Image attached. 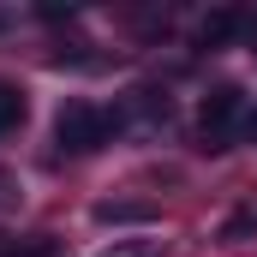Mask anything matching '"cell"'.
I'll list each match as a JSON object with an SVG mask.
<instances>
[{"label":"cell","instance_id":"6da1fadb","mask_svg":"<svg viewBox=\"0 0 257 257\" xmlns=\"http://www.w3.org/2000/svg\"><path fill=\"white\" fill-rule=\"evenodd\" d=\"M108 138H114V114L96 102H66L54 114V150L60 156H96Z\"/></svg>","mask_w":257,"mask_h":257},{"label":"cell","instance_id":"7a4b0ae2","mask_svg":"<svg viewBox=\"0 0 257 257\" xmlns=\"http://www.w3.org/2000/svg\"><path fill=\"white\" fill-rule=\"evenodd\" d=\"M239 120H245V96L233 84H215L203 96V114H197V150L221 156L227 144H239Z\"/></svg>","mask_w":257,"mask_h":257},{"label":"cell","instance_id":"3957f363","mask_svg":"<svg viewBox=\"0 0 257 257\" xmlns=\"http://www.w3.org/2000/svg\"><path fill=\"white\" fill-rule=\"evenodd\" d=\"M108 114H114V132H138V138H150V132H162L168 120H174V96H168L162 84H132Z\"/></svg>","mask_w":257,"mask_h":257},{"label":"cell","instance_id":"277c9868","mask_svg":"<svg viewBox=\"0 0 257 257\" xmlns=\"http://www.w3.org/2000/svg\"><path fill=\"white\" fill-rule=\"evenodd\" d=\"M239 30H245V12L221 6V12H209V18L197 24V48H221V42H233Z\"/></svg>","mask_w":257,"mask_h":257},{"label":"cell","instance_id":"5b68a950","mask_svg":"<svg viewBox=\"0 0 257 257\" xmlns=\"http://www.w3.org/2000/svg\"><path fill=\"white\" fill-rule=\"evenodd\" d=\"M96 221L102 227H144V221H156V209L150 203H114L108 197V203H96Z\"/></svg>","mask_w":257,"mask_h":257},{"label":"cell","instance_id":"8992f818","mask_svg":"<svg viewBox=\"0 0 257 257\" xmlns=\"http://www.w3.org/2000/svg\"><path fill=\"white\" fill-rule=\"evenodd\" d=\"M24 114H30V102H24V90H18L12 78H0V138L24 126Z\"/></svg>","mask_w":257,"mask_h":257},{"label":"cell","instance_id":"52a82bcc","mask_svg":"<svg viewBox=\"0 0 257 257\" xmlns=\"http://www.w3.org/2000/svg\"><path fill=\"white\" fill-rule=\"evenodd\" d=\"M96 257H168V239H114V245H102Z\"/></svg>","mask_w":257,"mask_h":257},{"label":"cell","instance_id":"ba28073f","mask_svg":"<svg viewBox=\"0 0 257 257\" xmlns=\"http://www.w3.org/2000/svg\"><path fill=\"white\" fill-rule=\"evenodd\" d=\"M0 257H60V239H48V233H36V239H6Z\"/></svg>","mask_w":257,"mask_h":257},{"label":"cell","instance_id":"9c48e42d","mask_svg":"<svg viewBox=\"0 0 257 257\" xmlns=\"http://www.w3.org/2000/svg\"><path fill=\"white\" fill-rule=\"evenodd\" d=\"M18 203H24V180H18L12 168H0V215H6V209H18Z\"/></svg>","mask_w":257,"mask_h":257},{"label":"cell","instance_id":"30bf717a","mask_svg":"<svg viewBox=\"0 0 257 257\" xmlns=\"http://www.w3.org/2000/svg\"><path fill=\"white\" fill-rule=\"evenodd\" d=\"M239 144H257V108H245V120H239Z\"/></svg>","mask_w":257,"mask_h":257},{"label":"cell","instance_id":"8fae6325","mask_svg":"<svg viewBox=\"0 0 257 257\" xmlns=\"http://www.w3.org/2000/svg\"><path fill=\"white\" fill-rule=\"evenodd\" d=\"M0 30H6V12H0Z\"/></svg>","mask_w":257,"mask_h":257}]
</instances>
